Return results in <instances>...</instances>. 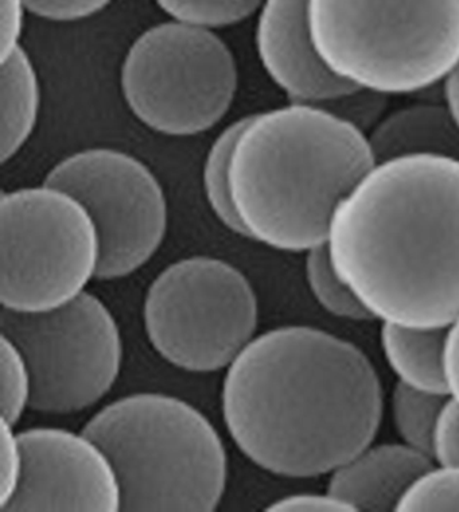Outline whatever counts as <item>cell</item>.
Instances as JSON below:
<instances>
[{
    "label": "cell",
    "instance_id": "10",
    "mask_svg": "<svg viewBox=\"0 0 459 512\" xmlns=\"http://www.w3.org/2000/svg\"><path fill=\"white\" fill-rule=\"evenodd\" d=\"M44 184L79 200L99 232V281L136 273L157 254L169 227L165 190L153 170L126 151L93 147L62 158Z\"/></svg>",
    "mask_w": 459,
    "mask_h": 512
},
{
    "label": "cell",
    "instance_id": "16",
    "mask_svg": "<svg viewBox=\"0 0 459 512\" xmlns=\"http://www.w3.org/2000/svg\"><path fill=\"white\" fill-rule=\"evenodd\" d=\"M0 159L6 165L29 142L41 111V85L23 46L0 61Z\"/></svg>",
    "mask_w": 459,
    "mask_h": 512
},
{
    "label": "cell",
    "instance_id": "5",
    "mask_svg": "<svg viewBox=\"0 0 459 512\" xmlns=\"http://www.w3.org/2000/svg\"><path fill=\"white\" fill-rule=\"evenodd\" d=\"M309 22L340 79L384 95L433 88L459 61V0H309Z\"/></svg>",
    "mask_w": 459,
    "mask_h": 512
},
{
    "label": "cell",
    "instance_id": "21",
    "mask_svg": "<svg viewBox=\"0 0 459 512\" xmlns=\"http://www.w3.org/2000/svg\"><path fill=\"white\" fill-rule=\"evenodd\" d=\"M0 389L2 418L15 426L31 405L34 382L25 355L3 333L0 340Z\"/></svg>",
    "mask_w": 459,
    "mask_h": 512
},
{
    "label": "cell",
    "instance_id": "9",
    "mask_svg": "<svg viewBox=\"0 0 459 512\" xmlns=\"http://www.w3.org/2000/svg\"><path fill=\"white\" fill-rule=\"evenodd\" d=\"M0 327L29 363L34 382L30 409L38 413H80L118 382L122 333L114 314L95 294L85 292L48 313L3 309Z\"/></svg>",
    "mask_w": 459,
    "mask_h": 512
},
{
    "label": "cell",
    "instance_id": "29",
    "mask_svg": "<svg viewBox=\"0 0 459 512\" xmlns=\"http://www.w3.org/2000/svg\"><path fill=\"white\" fill-rule=\"evenodd\" d=\"M445 375L449 398L459 405V317L447 327Z\"/></svg>",
    "mask_w": 459,
    "mask_h": 512
},
{
    "label": "cell",
    "instance_id": "11",
    "mask_svg": "<svg viewBox=\"0 0 459 512\" xmlns=\"http://www.w3.org/2000/svg\"><path fill=\"white\" fill-rule=\"evenodd\" d=\"M19 438L25 472L2 511H122L114 465L87 434L45 426L23 430Z\"/></svg>",
    "mask_w": 459,
    "mask_h": 512
},
{
    "label": "cell",
    "instance_id": "27",
    "mask_svg": "<svg viewBox=\"0 0 459 512\" xmlns=\"http://www.w3.org/2000/svg\"><path fill=\"white\" fill-rule=\"evenodd\" d=\"M26 14H30L26 0H0V61L22 45Z\"/></svg>",
    "mask_w": 459,
    "mask_h": 512
},
{
    "label": "cell",
    "instance_id": "30",
    "mask_svg": "<svg viewBox=\"0 0 459 512\" xmlns=\"http://www.w3.org/2000/svg\"><path fill=\"white\" fill-rule=\"evenodd\" d=\"M443 100L459 123V61L443 81Z\"/></svg>",
    "mask_w": 459,
    "mask_h": 512
},
{
    "label": "cell",
    "instance_id": "13",
    "mask_svg": "<svg viewBox=\"0 0 459 512\" xmlns=\"http://www.w3.org/2000/svg\"><path fill=\"white\" fill-rule=\"evenodd\" d=\"M433 465L429 455L403 442H372L330 473L328 492L355 511H396L412 484Z\"/></svg>",
    "mask_w": 459,
    "mask_h": 512
},
{
    "label": "cell",
    "instance_id": "7",
    "mask_svg": "<svg viewBox=\"0 0 459 512\" xmlns=\"http://www.w3.org/2000/svg\"><path fill=\"white\" fill-rule=\"evenodd\" d=\"M99 232L79 200L42 182L0 197L2 308L48 313L75 301L97 278Z\"/></svg>",
    "mask_w": 459,
    "mask_h": 512
},
{
    "label": "cell",
    "instance_id": "20",
    "mask_svg": "<svg viewBox=\"0 0 459 512\" xmlns=\"http://www.w3.org/2000/svg\"><path fill=\"white\" fill-rule=\"evenodd\" d=\"M171 21L224 29L258 13L263 0H153Z\"/></svg>",
    "mask_w": 459,
    "mask_h": 512
},
{
    "label": "cell",
    "instance_id": "26",
    "mask_svg": "<svg viewBox=\"0 0 459 512\" xmlns=\"http://www.w3.org/2000/svg\"><path fill=\"white\" fill-rule=\"evenodd\" d=\"M433 460L442 465H459V405L450 398L435 429Z\"/></svg>",
    "mask_w": 459,
    "mask_h": 512
},
{
    "label": "cell",
    "instance_id": "15",
    "mask_svg": "<svg viewBox=\"0 0 459 512\" xmlns=\"http://www.w3.org/2000/svg\"><path fill=\"white\" fill-rule=\"evenodd\" d=\"M447 327L414 328L383 323L381 349L398 382L411 389L447 395L445 345Z\"/></svg>",
    "mask_w": 459,
    "mask_h": 512
},
{
    "label": "cell",
    "instance_id": "24",
    "mask_svg": "<svg viewBox=\"0 0 459 512\" xmlns=\"http://www.w3.org/2000/svg\"><path fill=\"white\" fill-rule=\"evenodd\" d=\"M35 18L56 25H72L103 14L115 0H26Z\"/></svg>",
    "mask_w": 459,
    "mask_h": 512
},
{
    "label": "cell",
    "instance_id": "2",
    "mask_svg": "<svg viewBox=\"0 0 459 512\" xmlns=\"http://www.w3.org/2000/svg\"><path fill=\"white\" fill-rule=\"evenodd\" d=\"M326 247L375 320L449 327L459 317V161L376 162L338 205Z\"/></svg>",
    "mask_w": 459,
    "mask_h": 512
},
{
    "label": "cell",
    "instance_id": "14",
    "mask_svg": "<svg viewBox=\"0 0 459 512\" xmlns=\"http://www.w3.org/2000/svg\"><path fill=\"white\" fill-rule=\"evenodd\" d=\"M368 139L376 162L411 155L459 161V123L445 100L410 104L390 112Z\"/></svg>",
    "mask_w": 459,
    "mask_h": 512
},
{
    "label": "cell",
    "instance_id": "12",
    "mask_svg": "<svg viewBox=\"0 0 459 512\" xmlns=\"http://www.w3.org/2000/svg\"><path fill=\"white\" fill-rule=\"evenodd\" d=\"M256 14L260 65L290 103L320 106L356 87L340 79L315 48L309 0H263Z\"/></svg>",
    "mask_w": 459,
    "mask_h": 512
},
{
    "label": "cell",
    "instance_id": "3",
    "mask_svg": "<svg viewBox=\"0 0 459 512\" xmlns=\"http://www.w3.org/2000/svg\"><path fill=\"white\" fill-rule=\"evenodd\" d=\"M375 164L368 135L324 108L290 103L250 116L229 189L248 239L306 254L325 246L338 205Z\"/></svg>",
    "mask_w": 459,
    "mask_h": 512
},
{
    "label": "cell",
    "instance_id": "17",
    "mask_svg": "<svg viewBox=\"0 0 459 512\" xmlns=\"http://www.w3.org/2000/svg\"><path fill=\"white\" fill-rule=\"evenodd\" d=\"M250 116L236 120L221 131L210 145L202 169V188L210 211L227 230L243 238H247V234L233 205L229 189V166L237 139Z\"/></svg>",
    "mask_w": 459,
    "mask_h": 512
},
{
    "label": "cell",
    "instance_id": "6",
    "mask_svg": "<svg viewBox=\"0 0 459 512\" xmlns=\"http://www.w3.org/2000/svg\"><path fill=\"white\" fill-rule=\"evenodd\" d=\"M239 87L232 50L215 30L157 23L131 42L120 92L139 123L166 137L205 133L228 114Z\"/></svg>",
    "mask_w": 459,
    "mask_h": 512
},
{
    "label": "cell",
    "instance_id": "28",
    "mask_svg": "<svg viewBox=\"0 0 459 512\" xmlns=\"http://www.w3.org/2000/svg\"><path fill=\"white\" fill-rule=\"evenodd\" d=\"M266 511L291 512V511H325L342 512L355 511L344 500L329 494H294L283 496L275 502L268 504Z\"/></svg>",
    "mask_w": 459,
    "mask_h": 512
},
{
    "label": "cell",
    "instance_id": "4",
    "mask_svg": "<svg viewBox=\"0 0 459 512\" xmlns=\"http://www.w3.org/2000/svg\"><path fill=\"white\" fill-rule=\"evenodd\" d=\"M114 465L122 511L213 512L228 484L223 438L197 407L162 393L127 395L84 426Z\"/></svg>",
    "mask_w": 459,
    "mask_h": 512
},
{
    "label": "cell",
    "instance_id": "25",
    "mask_svg": "<svg viewBox=\"0 0 459 512\" xmlns=\"http://www.w3.org/2000/svg\"><path fill=\"white\" fill-rule=\"evenodd\" d=\"M25 472V453L14 425L2 418L0 434V510L14 499Z\"/></svg>",
    "mask_w": 459,
    "mask_h": 512
},
{
    "label": "cell",
    "instance_id": "23",
    "mask_svg": "<svg viewBox=\"0 0 459 512\" xmlns=\"http://www.w3.org/2000/svg\"><path fill=\"white\" fill-rule=\"evenodd\" d=\"M388 104V95L368 88L355 87L317 107L324 108L342 122L369 135L388 114Z\"/></svg>",
    "mask_w": 459,
    "mask_h": 512
},
{
    "label": "cell",
    "instance_id": "1",
    "mask_svg": "<svg viewBox=\"0 0 459 512\" xmlns=\"http://www.w3.org/2000/svg\"><path fill=\"white\" fill-rule=\"evenodd\" d=\"M383 387L368 356L332 333L285 325L256 336L221 390L225 428L256 467L329 475L375 440Z\"/></svg>",
    "mask_w": 459,
    "mask_h": 512
},
{
    "label": "cell",
    "instance_id": "8",
    "mask_svg": "<svg viewBox=\"0 0 459 512\" xmlns=\"http://www.w3.org/2000/svg\"><path fill=\"white\" fill-rule=\"evenodd\" d=\"M151 347L180 370L208 374L228 368L255 339L259 300L232 263L190 256L155 277L143 302Z\"/></svg>",
    "mask_w": 459,
    "mask_h": 512
},
{
    "label": "cell",
    "instance_id": "19",
    "mask_svg": "<svg viewBox=\"0 0 459 512\" xmlns=\"http://www.w3.org/2000/svg\"><path fill=\"white\" fill-rule=\"evenodd\" d=\"M305 275L311 296L332 316L355 323L375 320L334 269L326 244L306 252Z\"/></svg>",
    "mask_w": 459,
    "mask_h": 512
},
{
    "label": "cell",
    "instance_id": "18",
    "mask_svg": "<svg viewBox=\"0 0 459 512\" xmlns=\"http://www.w3.org/2000/svg\"><path fill=\"white\" fill-rule=\"evenodd\" d=\"M447 395L426 393L396 383L391 397L392 421L403 444L433 459V442Z\"/></svg>",
    "mask_w": 459,
    "mask_h": 512
},
{
    "label": "cell",
    "instance_id": "22",
    "mask_svg": "<svg viewBox=\"0 0 459 512\" xmlns=\"http://www.w3.org/2000/svg\"><path fill=\"white\" fill-rule=\"evenodd\" d=\"M396 511H459V465H433L412 484Z\"/></svg>",
    "mask_w": 459,
    "mask_h": 512
}]
</instances>
